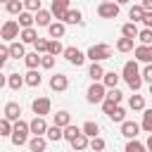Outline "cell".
Listing matches in <instances>:
<instances>
[{"mask_svg":"<svg viewBox=\"0 0 152 152\" xmlns=\"http://www.w3.org/2000/svg\"><path fill=\"white\" fill-rule=\"evenodd\" d=\"M50 100L48 97H36L33 102H31V109H33V114H40V116H45V114H50Z\"/></svg>","mask_w":152,"mask_h":152,"instance_id":"9c48e42d","label":"cell"},{"mask_svg":"<svg viewBox=\"0 0 152 152\" xmlns=\"http://www.w3.org/2000/svg\"><path fill=\"white\" fill-rule=\"evenodd\" d=\"M142 7H145L147 12H152V0H142Z\"/></svg>","mask_w":152,"mask_h":152,"instance_id":"f5cc1de1","label":"cell"},{"mask_svg":"<svg viewBox=\"0 0 152 152\" xmlns=\"http://www.w3.org/2000/svg\"><path fill=\"white\" fill-rule=\"evenodd\" d=\"M45 135H48V140L59 142V140L64 138V128H62V126H57V124H55V126H48V133H45Z\"/></svg>","mask_w":152,"mask_h":152,"instance_id":"2e32d148","label":"cell"},{"mask_svg":"<svg viewBox=\"0 0 152 152\" xmlns=\"http://www.w3.org/2000/svg\"><path fill=\"white\" fill-rule=\"evenodd\" d=\"M12 55H10V45H2L0 48V66H5V62L10 59Z\"/></svg>","mask_w":152,"mask_h":152,"instance_id":"7dc6e473","label":"cell"},{"mask_svg":"<svg viewBox=\"0 0 152 152\" xmlns=\"http://www.w3.org/2000/svg\"><path fill=\"white\" fill-rule=\"evenodd\" d=\"M64 57H66V62H71V64H76V66H81V64L86 62V57H88V55H83L78 48H64Z\"/></svg>","mask_w":152,"mask_h":152,"instance_id":"ba28073f","label":"cell"},{"mask_svg":"<svg viewBox=\"0 0 152 152\" xmlns=\"http://www.w3.org/2000/svg\"><path fill=\"white\" fill-rule=\"evenodd\" d=\"M40 59H43V55L36 50V52H26V57H24V62H26V66L28 69H36V66H40Z\"/></svg>","mask_w":152,"mask_h":152,"instance_id":"e0dca14e","label":"cell"},{"mask_svg":"<svg viewBox=\"0 0 152 152\" xmlns=\"http://www.w3.org/2000/svg\"><path fill=\"white\" fill-rule=\"evenodd\" d=\"M88 76H90L93 81H102V78H104V69H102V64H100V62H93L90 69H88Z\"/></svg>","mask_w":152,"mask_h":152,"instance_id":"ac0fdd59","label":"cell"},{"mask_svg":"<svg viewBox=\"0 0 152 152\" xmlns=\"http://www.w3.org/2000/svg\"><path fill=\"white\" fill-rule=\"evenodd\" d=\"M24 78H26V86H31V88L40 86V74H38L36 69H28V74H26Z\"/></svg>","mask_w":152,"mask_h":152,"instance_id":"f546056e","label":"cell"},{"mask_svg":"<svg viewBox=\"0 0 152 152\" xmlns=\"http://www.w3.org/2000/svg\"><path fill=\"white\" fill-rule=\"evenodd\" d=\"M64 21H66V24H81V21H83V14H81L78 10H69Z\"/></svg>","mask_w":152,"mask_h":152,"instance_id":"d590c367","label":"cell"},{"mask_svg":"<svg viewBox=\"0 0 152 152\" xmlns=\"http://www.w3.org/2000/svg\"><path fill=\"white\" fill-rule=\"evenodd\" d=\"M50 55H64V48H62V43H59V38H55V40H50V50H48Z\"/></svg>","mask_w":152,"mask_h":152,"instance_id":"b9f144b4","label":"cell"},{"mask_svg":"<svg viewBox=\"0 0 152 152\" xmlns=\"http://www.w3.org/2000/svg\"><path fill=\"white\" fill-rule=\"evenodd\" d=\"M19 38H21L24 43H36V38H38V33H36V28H33V26H26V28H21V33H19Z\"/></svg>","mask_w":152,"mask_h":152,"instance_id":"44dd1931","label":"cell"},{"mask_svg":"<svg viewBox=\"0 0 152 152\" xmlns=\"http://www.w3.org/2000/svg\"><path fill=\"white\" fill-rule=\"evenodd\" d=\"M138 131H140V126L135 121H121V135L124 138H135Z\"/></svg>","mask_w":152,"mask_h":152,"instance_id":"4fadbf2b","label":"cell"},{"mask_svg":"<svg viewBox=\"0 0 152 152\" xmlns=\"http://www.w3.org/2000/svg\"><path fill=\"white\" fill-rule=\"evenodd\" d=\"M2 2H10V0H2Z\"/></svg>","mask_w":152,"mask_h":152,"instance_id":"6f0895ef","label":"cell"},{"mask_svg":"<svg viewBox=\"0 0 152 152\" xmlns=\"http://www.w3.org/2000/svg\"><path fill=\"white\" fill-rule=\"evenodd\" d=\"M50 88H52V90H57V93H62V90H66V88H69V78H66L64 74H55V76L50 78Z\"/></svg>","mask_w":152,"mask_h":152,"instance_id":"30bf717a","label":"cell"},{"mask_svg":"<svg viewBox=\"0 0 152 152\" xmlns=\"http://www.w3.org/2000/svg\"><path fill=\"white\" fill-rule=\"evenodd\" d=\"M147 150H152V133H150V138H147Z\"/></svg>","mask_w":152,"mask_h":152,"instance_id":"db71d44e","label":"cell"},{"mask_svg":"<svg viewBox=\"0 0 152 152\" xmlns=\"http://www.w3.org/2000/svg\"><path fill=\"white\" fill-rule=\"evenodd\" d=\"M31 133V124H26V121H21V119H17L14 121V131H12V142L17 145V147H21V145H26V135Z\"/></svg>","mask_w":152,"mask_h":152,"instance_id":"7a4b0ae2","label":"cell"},{"mask_svg":"<svg viewBox=\"0 0 152 152\" xmlns=\"http://www.w3.org/2000/svg\"><path fill=\"white\" fill-rule=\"evenodd\" d=\"M45 147H48V140H45L43 135H33V140L28 142V150H31V152H43Z\"/></svg>","mask_w":152,"mask_h":152,"instance_id":"d6986e66","label":"cell"},{"mask_svg":"<svg viewBox=\"0 0 152 152\" xmlns=\"http://www.w3.org/2000/svg\"><path fill=\"white\" fill-rule=\"evenodd\" d=\"M40 66H43V69H52V66H55V55L45 52V55H43V59H40Z\"/></svg>","mask_w":152,"mask_h":152,"instance_id":"ee69618b","label":"cell"},{"mask_svg":"<svg viewBox=\"0 0 152 152\" xmlns=\"http://www.w3.org/2000/svg\"><path fill=\"white\" fill-rule=\"evenodd\" d=\"M90 147L100 152V150H104V140H102L100 135H95V138H90Z\"/></svg>","mask_w":152,"mask_h":152,"instance_id":"c3c4849f","label":"cell"},{"mask_svg":"<svg viewBox=\"0 0 152 152\" xmlns=\"http://www.w3.org/2000/svg\"><path fill=\"white\" fill-rule=\"evenodd\" d=\"M121 78H124L133 90H140V86H142V74H140L135 59H131V62L124 64V74H121Z\"/></svg>","mask_w":152,"mask_h":152,"instance_id":"6da1fadb","label":"cell"},{"mask_svg":"<svg viewBox=\"0 0 152 152\" xmlns=\"http://www.w3.org/2000/svg\"><path fill=\"white\" fill-rule=\"evenodd\" d=\"M81 128H83V133H86L88 138H95V135L100 133V126H97L95 121H86V124H83Z\"/></svg>","mask_w":152,"mask_h":152,"instance_id":"4dcf8cb0","label":"cell"},{"mask_svg":"<svg viewBox=\"0 0 152 152\" xmlns=\"http://www.w3.org/2000/svg\"><path fill=\"white\" fill-rule=\"evenodd\" d=\"M107 97H109V100H114V102L119 104L124 95H121V90H119V88H109V90H107Z\"/></svg>","mask_w":152,"mask_h":152,"instance_id":"bcb514c9","label":"cell"},{"mask_svg":"<svg viewBox=\"0 0 152 152\" xmlns=\"http://www.w3.org/2000/svg\"><path fill=\"white\" fill-rule=\"evenodd\" d=\"M19 24H21V28H26V26H33V24H36V14L21 12V14H19Z\"/></svg>","mask_w":152,"mask_h":152,"instance_id":"8d00e7d4","label":"cell"},{"mask_svg":"<svg viewBox=\"0 0 152 152\" xmlns=\"http://www.w3.org/2000/svg\"><path fill=\"white\" fill-rule=\"evenodd\" d=\"M102 2H104V0H102Z\"/></svg>","mask_w":152,"mask_h":152,"instance_id":"680465c9","label":"cell"},{"mask_svg":"<svg viewBox=\"0 0 152 152\" xmlns=\"http://www.w3.org/2000/svg\"><path fill=\"white\" fill-rule=\"evenodd\" d=\"M116 50H119V52H131V50H133V38H128V36L119 38V40H116Z\"/></svg>","mask_w":152,"mask_h":152,"instance_id":"4316f807","label":"cell"},{"mask_svg":"<svg viewBox=\"0 0 152 152\" xmlns=\"http://www.w3.org/2000/svg\"><path fill=\"white\" fill-rule=\"evenodd\" d=\"M138 40L145 43V45H152V28H142V31L138 33Z\"/></svg>","mask_w":152,"mask_h":152,"instance_id":"7bdbcfd3","label":"cell"},{"mask_svg":"<svg viewBox=\"0 0 152 152\" xmlns=\"http://www.w3.org/2000/svg\"><path fill=\"white\" fill-rule=\"evenodd\" d=\"M48 31H50V36H52V38H62V36H64V24L57 19V21H52V24L48 26Z\"/></svg>","mask_w":152,"mask_h":152,"instance_id":"484cf974","label":"cell"},{"mask_svg":"<svg viewBox=\"0 0 152 152\" xmlns=\"http://www.w3.org/2000/svg\"><path fill=\"white\" fill-rule=\"evenodd\" d=\"M12 131H14V126H12V119L2 116V119H0V135H12Z\"/></svg>","mask_w":152,"mask_h":152,"instance_id":"836d02e7","label":"cell"},{"mask_svg":"<svg viewBox=\"0 0 152 152\" xmlns=\"http://www.w3.org/2000/svg\"><path fill=\"white\" fill-rule=\"evenodd\" d=\"M142 131L145 133H152V109H145V114H142Z\"/></svg>","mask_w":152,"mask_h":152,"instance_id":"ab89813d","label":"cell"},{"mask_svg":"<svg viewBox=\"0 0 152 152\" xmlns=\"http://www.w3.org/2000/svg\"><path fill=\"white\" fill-rule=\"evenodd\" d=\"M24 7L28 12H38L40 10V0H24Z\"/></svg>","mask_w":152,"mask_h":152,"instance_id":"681fc988","label":"cell"},{"mask_svg":"<svg viewBox=\"0 0 152 152\" xmlns=\"http://www.w3.org/2000/svg\"><path fill=\"white\" fill-rule=\"evenodd\" d=\"M128 107L131 109H145V100H142V95H131V100H128Z\"/></svg>","mask_w":152,"mask_h":152,"instance_id":"74e56055","label":"cell"},{"mask_svg":"<svg viewBox=\"0 0 152 152\" xmlns=\"http://www.w3.org/2000/svg\"><path fill=\"white\" fill-rule=\"evenodd\" d=\"M150 93H152V83H150Z\"/></svg>","mask_w":152,"mask_h":152,"instance_id":"9f6ffc18","label":"cell"},{"mask_svg":"<svg viewBox=\"0 0 152 152\" xmlns=\"http://www.w3.org/2000/svg\"><path fill=\"white\" fill-rule=\"evenodd\" d=\"M116 2H119V5H126V2H131V0H116Z\"/></svg>","mask_w":152,"mask_h":152,"instance_id":"11a10c76","label":"cell"},{"mask_svg":"<svg viewBox=\"0 0 152 152\" xmlns=\"http://www.w3.org/2000/svg\"><path fill=\"white\" fill-rule=\"evenodd\" d=\"M78 133H83V128H78V126H74V124H69V126H64V138L71 142Z\"/></svg>","mask_w":152,"mask_h":152,"instance_id":"e575fe53","label":"cell"},{"mask_svg":"<svg viewBox=\"0 0 152 152\" xmlns=\"http://www.w3.org/2000/svg\"><path fill=\"white\" fill-rule=\"evenodd\" d=\"M50 12H52L59 21H64V19H66V12H69V0H52Z\"/></svg>","mask_w":152,"mask_h":152,"instance_id":"52a82bcc","label":"cell"},{"mask_svg":"<svg viewBox=\"0 0 152 152\" xmlns=\"http://www.w3.org/2000/svg\"><path fill=\"white\" fill-rule=\"evenodd\" d=\"M142 24H145L147 28H152V12H145V17H142Z\"/></svg>","mask_w":152,"mask_h":152,"instance_id":"816d5d0a","label":"cell"},{"mask_svg":"<svg viewBox=\"0 0 152 152\" xmlns=\"http://www.w3.org/2000/svg\"><path fill=\"white\" fill-rule=\"evenodd\" d=\"M119 2H114V0H104V2H100V7H97V14L102 17V19H116L119 17Z\"/></svg>","mask_w":152,"mask_h":152,"instance_id":"8992f818","label":"cell"},{"mask_svg":"<svg viewBox=\"0 0 152 152\" xmlns=\"http://www.w3.org/2000/svg\"><path fill=\"white\" fill-rule=\"evenodd\" d=\"M19 21H14V19H7L5 24H2V31H0V38L5 40V43H10V40H14V38H19Z\"/></svg>","mask_w":152,"mask_h":152,"instance_id":"5b68a950","label":"cell"},{"mask_svg":"<svg viewBox=\"0 0 152 152\" xmlns=\"http://www.w3.org/2000/svg\"><path fill=\"white\" fill-rule=\"evenodd\" d=\"M145 7L142 5H133L131 10H128V17H131V21H142V17H145Z\"/></svg>","mask_w":152,"mask_h":152,"instance_id":"ffe728a7","label":"cell"},{"mask_svg":"<svg viewBox=\"0 0 152 152\" xmlns=\"http://www.w3.org/2000/svg\"><path fill=\"white\" fill-rule=\"evenodd\" d=\"M71 147H74V150H86V147H90L88 135H86V133H78V135L71 140Z\"/></svg>","mask_w":152,"mask_h":152,"instance_id":"cb8c5ba5","label":"cell"},{"mask_svg":"<svg viewBox=\"0 0 152 152\" xmlns=\"http://www.w3.org/2000/svg\"><path fill=\"white\" fill-rule=\"evenodd\" d=\"M133 52H135V59H138V62H145V64L152 62V45H145V43H142V45H138Z\"/></svg>","mask_w":152,"mask_h":152,"instance_id":"7c38bea8","label":"cell"},{"mask_svg":"<svg viewBox=\"0 0 152 152\" xmlns=\"http://www.w3.org/2000/svg\"><path fill=\"white\" fill-rule=\"evenodd\" d=\"M19 114H21V107H19V102H7V104H5V116H7V119L17 121V119H19Z\"/></svg>","mask_w":152,"mask_h":152,"instance_id":"9a60e30c","label":"cell"},{"mask_svg":"<svg viewBox=\"0 0 152 152\" xmlns=\"http://www.w3.org/2000/svg\"><path fill=\"white\" fill-rule=\"evenodd\" d=\"M28 124H31V133H33V135H45V133H48V124H45V119H43L40 114H36V119L28 121Z\"/></svg>","mask_w":152,"mask_h":152,"instance_id":"8fae6325","label":"cell"},{"mask_svg":"<svg viewBox=\"0 0 152 152\" xmlns=\"http://www.w3.org/2000/svg\"><path fill=\"white\" fill-rule=\"evenodd\" d=\"M55 124L62 126V128L69 126V124H71V114H69V112H57V114H55Z\"/></svg>","mask_w":152,"mask_h":152,"instance_id":"d6a6232c","label":"cell"},{"mask_svg":"<svg viewBox=\"0 0 152 152\" xmlns=\"http://www.w3.org/2000/svg\"><path fill=\"white\" fill-rule=\"evenodd\" d=\"M86 55H88V59H93V62H102V59H109V57H112V48H109L107 43H97V45H90V50H88Z\"/></svg>","mask_w":152,"mask_h":152,"instance_id":"3957f363","label":"cell"},{"mask_svg":"<svg viewBox=\"0 0 152 152\" xmlns=\"http://www.w3.org/2000/svg\"><path fill=\"white\" fill-rule=\"evenodd\" d=\"M86 97H88V102H90V104H97V102H102V100L107 97V86H104V83H97V81H93V86L88 88Z\"/></svg>","mask_w":152,"mask_h":152,"instance_id":"277c9868","label":"cell"},{"mask_svg":"<svg viewBox=\"0 0 152 152\" xmlns=\"http://www.w3.org/2000/svg\"><path fill=\"white\" fill-rule=\"evenodd\" d=\"M10 55H12L14 59H19V57H26V50H24V40H19V43H10Z\"/></svg>","mask_w":152,"mask_h":152,"instance_id":"7402d4cb","label":"cell"},{"mask_svg":"<svg viewBox=\"0 0 152 152\" xmlns=\"http://www.w3.org/2000/svg\"><path fill=\"white\" fill-rule=\"evenodd\" d=\"M119 74L116 71H104V78H102V83L107 86V88H116V83H119Z\"/></svg>","mask_w":152,"mask_h":152,"instance_id":"83f0119b","label":"cell"},{"mask_svg":"<svg viewBox=\"0 0 152 152\" xmlns=\"http://www.w3.org/2000/svg\"><path fill=\"white\" fill-rule=\"evenodd\" d=\"M24 83H26V78H24V76H19V74H10V76H7V86H10L12 90H19Z\"/></svg>","mask_w":152,"mask_h":152,"instance_id":"603a6c76","label":"cell"},{"mask_svg":"<svg viewBox=\"0 0 152 152\" xmlns=\"http://www.w3.org/2000/svg\"><path fill=\"white\" fill-rule=\"evenodd\" d=\"M147 145H142V142H138L135 138H128V142H126V152H142Z\"/></svg>","mask_w":152,"mask_h":152,"instance_id":"f35d334b","label":"cell"},{"mask_svg":"<svg viewBox=\"0 0 152 152\" xmlns=\"http://www.w3.org/2000/svg\"><path fill=\"white\" fill-rule=\"evenodd\" d=\"M33 45H36V50H38L40 55H45V52L50 50V40H45V38H40V36L36 38V43H33Z\"/></svg>","mask_w":152,"mask_h":152,"instance_id":"60d3db41","label":"cell"},{"mask_svg":"<svg viewBox=\"0 0 152 152\" xmlns=\"http://www.w3.org/2000/svg\"><path fill=\"white\" fill-rule=\"evenodd\" d=\"M5 10L10 14H21L24 12V0H10V2H5Z\"/></svg>","mask_w":152,"mask_h":152,"instance_id":"d4e9b609","label":"cell"},{"mask_svg":"<svg viewBox=\"0 0 152 152\" xmlns=\"http://www.w3.org/2000/svg\"><path fill=\"white\" fill-rule=\"evenodd\" d=\"M121 33H124V36H128V38H138V33H140V31H138L135 21H128V24H124V26H121Z\"/></svg>","mask_w":152,"mask_h":152,"instance_id":"f1b7e54d","label":"cell"},{"mask_svg":"<svg viewBox=\"0 0 152 152\" xmlns=\"http://www.w3.org/2000/svg\"><path fill=\"white\" fill-rule=\"evenodd\" d=\"M142 78H145L147 83H152V62H147V66L142 69Z\"/></svg>","mask_w":152,"mask_h":152,"instance_id":"f907efd6","label":"cell"},{"mask_svg":"<svg viewBox=\"0 0 152 152\" xmlns=\"http://www.w3.org/2000/svg\"><path fill=\"white\" fill-rule=\"evenodd\" d=\"M114 107H116V102H114V100H109V97H104V100H102V112H104L107 116L114 112Z\"/></svg>","mask_w":152,"mask_h":152,"instance_id":"f6af8a7d","label":"cell"},{"mask_svg":"<svg viewBox=\"0 0 152 152\" xmlns=\"http://www.w3.org/2000/svg\"><path fill=\"white\" fill-rule=\"evenodd\" d=\"M109 119H112V121H116V124L126 121V109H124L121 104H116V107H114V112L109 114Z\"/></svg>","mask_w":152,"mask_h":152,"instance_id":"1f68e13d","label":"cell"},{"mask_svg":"<svg viewBox=\"0 0 152 152\" xmlns=\"http://www.w3.org/2000/svg\"><path fill=\"white\" fill-rule=\"evenodd\" d=\"M52 17H55V14H52L50 10H38V12H36V24H38V26H50V24H52Z\"/></svg>","mask_w":152,"mask_h":152,"instance_id":"5bb4252c","label":"cell"}]
</instances>
